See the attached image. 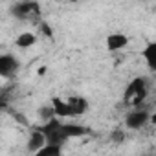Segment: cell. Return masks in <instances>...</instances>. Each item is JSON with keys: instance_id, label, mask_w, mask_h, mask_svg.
Segmentation results:
<instances>
[{"instance_id": "obj_1", "label": "cell", "mask_w": 156, "mask_h": 156, "mask_svg": "<svg viewBox=\"0 0 156 156\" xmlns=\"http://www.w3.org/2000/svg\"><path fill=\"white\" fill-rule=\"evenodd\" d=\"M147 96H149V85L145 81V77H134L125 88L123 101L129 107H138L145 101Z\"/></svg>"}, {"instance_id": "obj_2", "label": "cell", "mask_w": 156, "mask_h": 156, "mask_svg": "<svg viewBox=\"0 0 156 156\" xmlns=\"http://www.w3.org/2000/svg\"><path fill=\"white\" fill-rule=\"evenodd\" d=\"M41 130H42V134L46 138V143L62 145L68 140V136L64 132V123H61L55 116L50 118V119H46V123H44V127H41Z\"/></svg>"}, {"instance_id": "obj_3", "label": "cell", "mask_w": 156, "mask_h": 156, "mask_svg": "<svg viewBox=\"0 0 156 156\" xmlns=\"http://www.w3.org/2000/svg\"><path fill=\"white\" fill-rule=\"evenodd\" d=\"M11 15L19 20H35L41 15V4L35 0H22L11 8Z\"/></svg>"}, {"instance_id": "obj_4", "label": "cell", "mask_w": 156, "mask_h": 156, "mask_svg": "<svg viewBox=\"0 0 156 156\" xmlns=\"http://www.w3.org/2000/svg\"><path fill=\"white\" fill-rule=\"evenodd\" d=\"M149 119H151V114H149L145 108H136V110H132V112L127 114L125 125H127L129 129H132V130H138V129L145 127V125L149 123Z\"/></svg>"}, {"instance_id": "obj_5", "label": "cell", "mask_w": 156, "mask_h": 156, "mask_svg": "<svg viewBox=\"0 0 156 156\" xmlns=\"http://www.w3.org/2000/svg\"><path fill=\"white\" fill-rule=\"evenodd\" d=\"M20 68V62L17 61L15 55L11 53H4L0 55V77H6V79H9V77H13Z\"/></svg>"}, {"instance_id": "obj_6", "label": "cell", "mask_w": 156, "mask_h": 156, "mask_svg": "<svg viewBox=\"0 0 156 156\" xmlns=\"http://www.w3.org/2000/svg\"><path fill=\"white\" fill-rule=\"evenodd\" d=\"M66 105H68V116H81L88 108V101L85 98H77V96L70 98L66 101Z\"/></svg>"}, {"instance_id": "obj_7", "label": "cell", "mask_w": 156, "mask_h": 156, "mask_svg": "<svg viewBox=\"0 0 156 156\" xmlns=\"http://www.w3.org/2000/svg\"><path fill=\"white\" fill-rule=\"evenodd\" d=\"M129 44V37L125 33H110L107 37V50L108 51H118L123 50Z\"/></svg>"}, {"instance_id": "obj_8", "label": "cell", "mask_w": 156, "mask_h": 156, "mask_svg": "<svg viewBox=\"0 0 156 156\" xmlns=\"http://www.w3.org/2000/svg\"><path fill=\"white\" fill-rule=\"evenodd\" d=\"M141 57L145 59L149 70H156V42H154V41L147 42V46H145L143 51H141Z\"/></svg>"}, {"instance_id": "obj_9", "label": "cell", "mask_w": 156, "mask_h": 156, "mask_svg": "<svg viewBox=\"0 0 156 156\" xmlns=\"http://www.w3.org/2000/svg\"><path fill=\"white\" fill-rule=\"evenodd\" d=\"M44 143H46V138H44L42 130H41V129H35V130L31 132V136H30L28 151H30V152H33V154H37V151H39Z\"/></svg>"}, {"instance_id": "obj_10", "label": "cell", "mask_w": 156, "mask_h": 156, "mask_svg": "<svg viewBox=\"0 0 156 156\" xmlns=\"http://www.w3.org/2000/svg\"><path fill=\"white\" fill-rule=\"evenodd\" d=\"M61 152H62V145H57V143H44L37 151L39 156H59Z\"/></svg>"}, {"instance_id": "obj_11", "label": "cell", "mask_w": 156, "mask_h": 156, "mask_svg": "<svg viewBox=\"0 0 156 156\" xmlns=\"http://www.w3.org/2000/svg\"><path fill=\"white\" fill-rule=\"evenodd\" d=\"M17 46L19 48H30V46H33L35 42H37V35H33V33H30V31H24V33H20L19 37H17Z\"/></svg>"}, {"instance_id": "obj_12", "label": "cell", "mask_w": 156, "mask_h": 156, "mask_svg": "<svg viewBox=\"0 0 156 156\" xmlns=\"http://www.w3.org/2000/svg\"><path fill=\"white\" fill-rule=\"evenodd\" d=\"M64 132L70 140V138H79V136L87 134V129L81 125H75V123H64Z\"/></svg>"}, {"instance_id": "obj_13", "label": "cell", "mask_w": 156, "mask_h": 156, "mask_svg": "<svg viewBox=\"0 0 156 156\" xmlns=\"http://www.w3.org/2000/svg\"><path fill=\"white\" fill-rule=\"evenodd\" d=\"M41 30H42V33H44L48 39H51V37H53V31L50 30V26H48L46 22H41Z\"/></svg>"}, {"instance_id": "obj_14", "label": "cell", "mask_w": 156, "mask_h": 156, "mask_svg": "<svg viewBox=\"0 0 156 156\" xmlns=\"http://www.w3.org/2000/svg\"><path fill=\"white\" fill-rule=\"evenodd\" d=\"M9 107V101H8V98L6 96H0V112L2 110H6Z\"/></svg>"}, {"instance_id": "obj_15", "label": "cell", "mask_w": 156, "mask_h": 156, "mask_svg": "<svg viewBox=\"0 0 156 156\" xmlns=\"http://www.w3.org/2000/svg\"><path fill=\"white\" fill-rule=\"evenodd\" d=\"M121 138H123V134H121V132H114V136H112V140H118V141H119Z\"/></svg>"}, {"instance_id": "obj_16", "label": "cell", "mask_w": 156, "mask_h": 156, "mask_svg": "<svg viewBox=\"0 0 156 156\" xmlns=\"http://www.w3.org/2000/svg\"><path fill=\"white\" fill-rule=\"evenodd\" d=\"M73 2H77V0H73Z\"/></svg>"}]
</instances>
